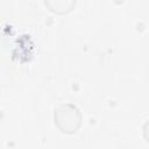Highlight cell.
I'll return each mask as SVG.
<instances>
[{"label": "cell", "mask_w": 149, "mask_h": 149, "mask_svg": "<svg viewBox=\"0 0 149 149\" xmlns=\"http://www.w3.org/2000/svg\"><path fill=\"white\" fill-rule=\"evenodd\" d=\"M55 123L66 134L78 130L81 125V114L73 104H62L55 109Z\"/></svg>", "instance_id": "obj_1"}, {"label": "cell", "mask_w": 149, "mask_h": 149, "mask_svg": "<svg viewBox=\"0 0 149 149\" xmlns=\"http://www.w3.org/2000/svg\"><path fill=\"white\" fill-rule=\"evenodd\" d=\"M74 1H68V0H56V1H45V5L55 13L63 14L69 12L72 6L74 5Z\"/></svg>", "instance_id": "obj_2"}]
</instances>
